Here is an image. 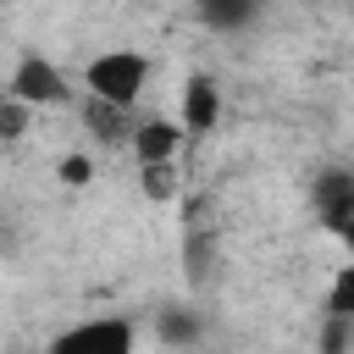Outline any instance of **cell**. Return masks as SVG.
Segmentation results:
<instances>
[{
  "label": "cell",
  "instance_id": "obj_1",
  "mask_svg": "<svg viewBox=\"0 0 354 354\" xmlns=\"http://www.w3.org/2000/svg\"><path fill=\"white\" fill-rule=\"evenodd\" d=\"M144 83H149V55H138V50H100L83 66V94L105 100L116 111H138Z\"/></svg>",
  "mask_w": 354,
  "mask_h": 354
},
{
  "label": "cell",
  "instance_id": "obj_2",
  "mask_svg": "<svg viewBox=\"0 0 354 354\" xmlns=\"http://www.w3.org/2000/svg\"><path fill=\"white\" fill-rule=\"evenodd\" d=\"M44 354H138V321L127 315H88L50 337Z\"/></svg>",
  "mask_w": 354,
  "mask_h": 354
},
{
  "label": "cell",
  "instance_id": "obj_3",
  "mask_svg": "<svg viewBox=\"0 0 354 354\" xmlns=\"http://www.w3.org/2000/svg\"><path fill=\"white\" fill-rule=\"evenodd\" d=\"M6 94L17 100V105H28V111H39V105H77V94H72V83H66V72L55 66V61H44L39 50H28L17 66H11V77H6Z\"/></svg>",
  "mask_w": 354,
  "mask_h": 354
},
{
  "label": "cell",
  "instance_id": "obj_4",
  "mask_svg": "<svg viewBox=\"0 0 354 354\" xmlns=\"http://www.w3.org/2000/svg\"><path fill=\"white\" fill-rule=\"evenodd\" d=\"M77 116H83V127L94 133V144H105V149H127L133 144V133H138V111H116V105H105V100H77Z\"/></svg>",
  "mask_w": 354,
  "mask_h": 354
},
{
  "label": "cell",
  "instance_id": "obj_5",
  "mask_svg": "<svg viewBox=\"0 0 354 354\" xmlns=\"http://www.w3.org/2000/svg\"><path fill=\"white\" fill-rule=\"evenodd\" d=\"M127 149H133L138 166H166V160H177V149H183V127H177L171 116H144Z\"/></svg>",
  "mask_w": 354,
  "mask_h": 354
},
{
  "label": "cell",
  "instance_id": "obj_6",
  "mask_svg": "<svg viewBox=\"0 0 354 354\" xmlns=\"http://www.w3.org/2000/svg\"><path fill=\"white\" fill-rule=\"evenodd\" d=\"M221 122V88H216V77H188V88H183V116H177V127L183 133H210Z\"/></svg>",
  "mask_w": 354,
  "mask_h": 354
},
{
  "label": "cell",
  "instance_id": "obj_7",
  "mask_svg": "<svg viewBox=\"0 0 354 354\" xmlns=\"http://www.w3.org/2000/svg\"><path fill=\"white\" fill-rule=\"evenodd\" d=\"M348 194H354V171H348V166H326V171L310 177V205H315V216H326V210L343 205Z\"/></svg>",
  "mask_w": 354,
  "mask_h": 354
},
{
  "label": "cell",
  "instance_id": "obj_8",
  "mask_svg": "<svg viewBox=\"0 0 354 354\" xmlns=\"http://www.w3.org/2000/svg\"><path fill=\"white\" fill-rule=\"evenodd\" d=\"M138 188H144V199H155V205H171V199L183 194L177 160H166V166H138Z\"/></svg>",
  "mask_w": 354,
  "mask_h": 354
},
{
  "label": "cell",
  "instance_id": "obj_9",
  "mask_svg": "<svg viewBox=\"0 0 354 354\" xmlns=\"http://www.w3.org/2000/svg\"><path fill=\"white\" fill-rule=\"evenodd\" d=\"M326 315H332V321H354V260L332 271V288H326Z\"/></svg>",
  "mask_w": 354,
  "mask_h": 354
},
{
  "label": "cell",
  "instance_id": "obj_10",
  "mask_svg": "<svg viewBox=\"0 0 354 354\" xmlns=\"http://www.w3.org/2000/svg\"><path fill=\"white\" fill-rule=\"evenodd\" d=\"M321 227H326V232H332L343 249H354V194H348L343 205H332V210L321 216Z\"/></svg>",
  "mask_w": 354,
  "mask_h": 354
},
{
  "label": "cell",
  "instance_id": "obj_11",
  "mask_svg": "<svg viewBox=\"0 0 354 354\" xmlns=\"http://www.w3.org/2000/svg\"><path fill=\"white\" fill-rule=\"evenodd\" d=\"M321 354H354V321H321Z\"/></svg>",
  "mask_w": 354,
  "mask_h": 354
},
{
  "label": "cell",
  "instance_id": "obj_12",
  "mask_svg": "<svg viewBox=\"0 0 354 354\" xmlns=\"http://www.w3.org/2000/svg\"><path fill=\"white\" fill-rule=\"evenodd\" d=\"M199 17L210 28H243V22H254V6H205Z\"/></svg>",
  "mask_w": 354,
  "mask_h": 354
},
{
  "label": "cell",
  "instance_id": "obj_13",
  "mask_svg": "<svg viewBox=\"0 0 354 354\" xmlns=\"http://www.w3.org/2000/svg\"><path fill=\"white\" fill-rule=\"evenodd\" d=\"M22 127H28V105L0 94V138H22Z\"/></svg>",
  "mask_w": 354,
  "mask_h": 354
},
{
  "label": "cell",
  "instance_id": "obj_14",
  "mask_svg": "<svg viewBox=\"0 0 354 354\" xmlns=\"http://www.w3.org/2000/svg\"><path fill=\"white\" fill-rule=\"evenodd\" d=\"M55 171H61V183H66V188H83V183L94 177V160H88V155H66Z\"/></svg>",
  "mask_w": 354,
  "mask_h": 354
},
{
  "label": "cell",
  "instance_id": "obj_15",
  "mask_svg": "<svg viewBox=\"0 0 354 354\" xmlns=\"http://www.w3.org/2000/svg\"><path fill=\"white\" fill-rule=\"evenodd\" d=\"M194 332H199V326H194L188 315H166V321H160V337H166V343H188Z\"/></svg>",
  "mask_w": 354,
  "mask_h": 354
}]
</instances>
